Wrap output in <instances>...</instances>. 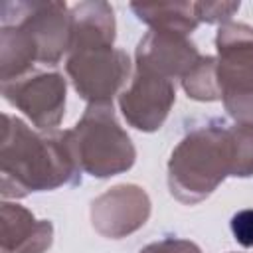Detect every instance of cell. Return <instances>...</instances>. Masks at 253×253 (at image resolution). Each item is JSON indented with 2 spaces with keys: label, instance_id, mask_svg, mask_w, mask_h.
<instances>
[{
  "label": "cell",
  "instance_id": "obj_17",
  "mask_svg": "<svg viewBox=\"0 0 253 253\" xmlns=\"http://www.w3.org/2000/svg\"><path fill=\"white\" fill-rule=\"evenodd\" d=\"M241 2H194V14L200 24H227L231 22L233 14L239 12Z\"/></svg>",
  "mask_w": 253,
  "mask_h": 253
},
{
  "label": "cell",
  "instance_id": "obj_13",
  "mask_svg": "<svg viewBox=\"0 0 253 253\" xmlns=\"http://www.w3.org/2000/svg\"><path fill=\"white\" fill-rule=\"evenodd\" d=\"M40 63L38 45L20 24H0V79L12 81Z\"/></svg>",
  "mask_w": 253,
  "mask_h": 253
},
{
  "label": "cell",
  "instance_id": "obj_2",
  "mask_svg": "<svg viewBox=\"0 0 253 253\" xmlns=\"http://www.w3.org/2000/svg\"><path fill=\"white\" fill-rule=\"evenodd\" d=\"M166 170L168 190L180 204L196 206L210 198L233 170L229 125L211 119L192 126L170 152Z\"/></svg>",
  "mask_w": 253,
  "mask_h": 253
},
{
  "label": "cell",
  "instance_id": "obj_5",
  "mask_svg": "<svg viewBox=\"0 0 253 253\" xmlns=\"http://www.w3.org/2000/svg\"><path fill=\"white\" fill-rule=\"evenodd\" d=\"M0 24H20L38 45L40 63L57 65L67 57L73 36V16L57 0H6L0 4Z\"/></svg>",
  "mask_w": 253,
  "mask_h": 253
},
{
  "label": "cell",
  "instance_id": "obj_12",
  "mask_svg": "<svg viewBox=\"0 0 253 253\" xmlns=\"http://www.w3.org/2000/svg\"><path fill=\"white\" fill-rule=\"evenodd\" d=\"M73 16V36L71 49L89 45H115L117 22L115 10L105 0H87L71 6Z\"/></svg>",
  "mask_w": 253,
  "mask_h": 253
},
{
  "label": "cell",
  "instance_id": "obj_16",
  "mask_svg": "<svg viewBox=\"0 0 253 253\" xmlns=\"http://www.w3.org/2000/svg\"><path fill=\"white\" fill-rule=\"evenodd\" d=\"M233 146V178H253V125L233 123L229 125Z\"/></svg>",
  "mask_w": 253,
  "mask_h": 253
},
{
  "label": "cell",
  "instance_id": "obj_19",
  "mask_svg": "<svg viewBox=\"0 0 253 253\" xmlns=\"http://www.w3.org/2000/svg\"><path fill=\"white\" fill-rule=\"evenodd\" d=\"M138 253H202L200 245L182 237H162L144 245Z\"/></svg>",
  "mask_w": 253,
  "mask_h": 253
},
{
  "label": "cell",
  "instance_id": "obj_9",
  "mask_svg": "<svg viewBox=\"0 0 253 253\" xmlns=\"http://www.w3.org/2000/svg\"><path fill=\"white\" fill-rule=\"evenodd\" d=\"M152 202L138 184H117L99 194L89 208L93 229L105 239L136 233L150 217Z\"/></svg>",
  "mask_w": 253,
  "mask_h": 253
},
{
  "label": "cell",
  "instance_id": "obj_10",
  "mask_svg": "<svg viewBox=\"0 0 253 253\" xmlns=\"http://www.w3.org/2000/svg\"><path fill=\"white\" fill-rule=\"evenodd\" d=\"M200 57L202 53L190 36L160 30H148L134 49L136 67L150 69L170 81H182Z\"/></svg>",
  "mask_w": 253,
  "mask_h": 253
},
{
  "label": "cell",
  "instance_id": "obj_4",
  "mask_svg": "<svg viewBox=\"0 0 253 253\" xmlns=\"http://www.w3.org/2000/svg\"><path fill=\"white\" fill-rule=\"evenodd\" d=\"M134 63L115 45H89L71 49L65 57V73L75 93L91 103H113L115 95L130 81Z\"/></svg>",
  "mask_w": 253,
  "mask_h": 253
},
{
  "label": "cell",
  "instance_id": "obj_3",
  "mask_svg": "<svg viewBox=\"0 0 253 253\" xmlns=\"http://www.w3.org/2000/svg\"><path fill=\"white\" fill-rule=\"evenodd\" d=\"M67 132L83 174L105 180L130 170L136 162V148L121 126L113 103L87 105Z\"/></svg>",
  "mask_w": 253,
  "mask_h": 253
},
{
  "label": "cell",
  "instance_id": "obj_11",
  "mask_svg": "<svg viewBox=\"0 0 253 253\" xmlns=\"http://www.w3.org/2000/svg\"><path fill=\"white\" fill-rule=\"evenodd\" d=\"M2 253H45L53 243V223L38 219L16 202H2Z\"/></svg>",
  "mask_w": 253,
  "mask_h": 253
},
{
  "label": "cell",
  "instance_id": "obj_18",
  "mask_svg": "<svg viewBox=\"0 0 253 253\" xmlns=\"http://www.w3.org/2000/svg\"><path fill=\"white\" fill-rule=\"evenodd\" d=\"M229 229L241 247H253V208L235 211L231 215Z\"/></svg>",
  "mask_w": 253,
  "mask_h": 253
},
{
  "label": "cell",
  "instance_id": "obj_7",
  "mask_svg": "<svg viewBox=\"0 0 253 253\" xmlns=\"http://www.w3.org/2000/svg\"><path fill=\"white\" fill-rule=\"evenodd\" d=\"M176 103L174 81L144 69H132L128 85L119 95V111L128 126L140 132H156Z\"/></svg>",
  "mask_w": 253,
  "mask_h": 253
},
{
  "label": "cell",
  "instance_id": "obj_6",
  "mask_svg": "<svg viewBox=\"0 0 253 253\" xmlns=\"http://www.w3.org/2000/svg\"><path fill=\"white\" fill-rule=\"evenodd\" d=\"M2 97L18 109L34 128H57L67 105V79L59 71H30L18 79L2 81Z\"/></svg>",
  "mask_w": 253,
  "mask_h": 253
},
{
  "label": "cell",
  "instance_id": "obj_8",
  "mask_svg": "<svg viewBox=\"0 0 253 253\" xmlns=\"http://www.w3.org/2000/svg\"><path fill=\"white\" fill-rule=\"evenodd\" d=\"M215 51L221 103L253 97V26L221 24L215 32Z\"/></svg>",
  "mask_w": 253,
  "mask_h": 253
},
{
  "label": "cell",
  "instance_id": "obj_14",
  "mask_svg": "<svg viewBox=\"0 0 253 253\" xmlns=\"http://www.w3.org/2000/svg\"><path fill=\"white\" fill-rule=\"evenodd\" d=\"M130 10L150 30L190 36L200 26L194 2H130Z\"/></svg>",
  "mask_w": 253,
  "mask_h": 253
},
{
  "label": "cell",
  "instance_id": "obj_15",
  "mask_svg": "<svg viewBox=\"0 0 253 253\" xmlns=\"http://www.w3.org/2000/svg\"><path fill=\"white\" fill-rule=\"evenodd\" d=\"M184 93L200 103L221 101V91L215 71V55H202L196 65L182 77Z\"/></svg>",
  "mask_w": 253,
  "mask_h": 253
},
{
  "label": "cell",
  "instance_id": "obj_1",
  "mask_svg": "<svg viewBox=\"0 0 253 253\" xmlns=\"http://www.w3.org/2000/svg\"><path fill=\"white\" fill-rule=\"evenodd\" d=\"M81 166L69 132L40 130L16 115H2L0 194L4 200L81 184Z\"/></svg>",
  "mask_w": 253,
  "mask_h": 253
}]
</instances>
